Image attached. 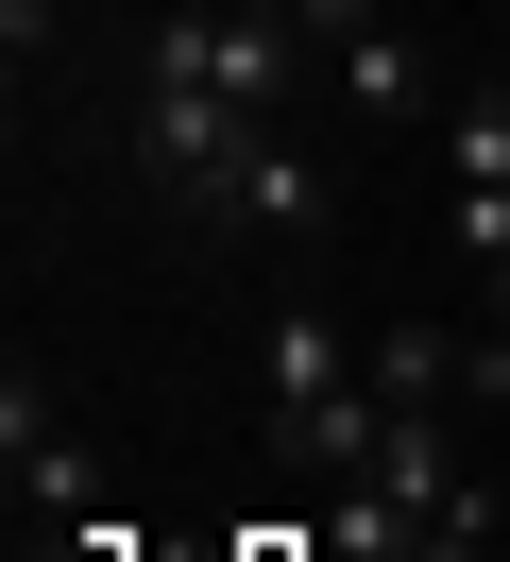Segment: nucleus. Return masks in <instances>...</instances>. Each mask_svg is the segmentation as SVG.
Segmentation results:
<instances>
[{
	"instance_id": "nucleus-2",
	"label": "nucleus",
	"mask_w": 510,
	"mask_h": 562,
	"mask_svg": "<svg viewBox=\"0 0 510 562\" xmlns=\"http://www.w3.org/2000/svg\"><path fill=\"white\" fill-rule=\"evenodd\" d=\"M256 375H272V426L306 443V477H358L374 460V341H340L324 307H272Z\"/></svg>"
},
{
	"instance_id": "nucleus-8",
	"label": "nucleus",
	"mask_w": 510,
	"mask_h": 562,
	"mask_svg": "<svg viewBox=\"0 0 510 562\" xmlns=\"http://www.w3.org/2000/svg\"><path fill=\"white\" fill-rule=\"evenodd\" d=\"M52 35H68V0H0V52H18V69H34Z\"/></svg>"
},
{
	"instance_id": "nucleus-4",
	"label": "nucleus",
	"mask_w": 510,
	"mask_h": 562,
	"mask_svg": "<svg viewBox=\"0 0 510 562\" xmlns=\"http://www.w3.org/2000/svg\"><path fill=\"white\" fill-rule=\"evenodd\" d=\"M0 477H18V512H52V528H86V512H102V460H86V426L34 392V358L0 375Z\"/></svg>"
},
{
	"instance_id": "nucleus-6",
	"label": "nucleus",
	"mask_w": 510,
	"mask_h": 562,
	"mask_svg": "<svg viewBox=\"0 0 510 562\" xmlns=\"http://www.w3.org/2000/svg\"><path fill=\"white\" fill-rule=\"evenodd\" d=\"M222 222H272V239H324V171H306V137H256V171H238Z\"/></svg>"
},
{
	"instance_id": "nucleus-9",
	"label": "nucleus",
	"mask_w": 510,
	"mask_h": 562,
	"mask_svg": "<svg viewBox=\"0 0 510 562\" xmlns=\"http://www.w3.org/2000/svg\"><path fill=\"white\" fill-rule=\"evenodd\" d=\"M256 562H290V546H272V528H256Z\"/></svg>"
},
{
	"instance_id": "nucleus-1",
	"label": "nucleus",
	"mask_w": 510,
	"mask_h": 562,
	"mask_svg": "<svg viewBox=\"0 0 510 562\" xmlns=\"http://www.w3.org/2000/svg\"><path fill=\"white\" fill-rule=\"evenodd\" d=\"M290 69H306V18H290V0H170V18H154V86H204V103L272 120V137H290Z\"/></svg>"
},
{
	"instance_id": "nucleus-5",
	"label": "nucleus",
	"mask_w": 510,
	"mask_h": 562,
	"mask_svg": "<svg viewBox=\"0 0 510 562\" xmlns=\"http://www.w3.org/2000/svg\"><path fill=\"white\" fill-rule=\"evenodd\" d=\"M324 69H340V103H358L374 137H426V120H442V86H426V52H408L392 18H358V35H324Z\"/></svg>"
},
{
	"instance_id": "nucleus-3",
	"label": "nucleus",
	"mask_w": 510,
	"mask_h": 562,
	"mask_svg": "<svg viewBox=\"0 0 510 562\" xmlns=\"http://www.w3.org/2000/svg\"><path fill=\"white\" fill-rule=\"evenodd\" d=\"M256 137H272V120L204 103V86H154V103H136V154H154V188H170L188 222H222V205H238V171H256Z\"/></svg>"
},
{
	"instance_id": "nucleus-7",
	"label": "nucleus",
	"mask_w": 510,
	"mask_h": 562,
	"mask_svg": "<svg viewBox=\"0 0 510 562\" xmlns=\"http://www.w3.org/2000/svg\"><path fill=\"white\" fill-rule=\"evenodd\" d=\"M460 392H494V409H510V307H494V324L460 341Z\"/></svg>"
}]
</instances>
